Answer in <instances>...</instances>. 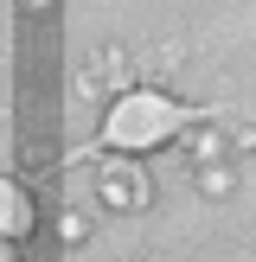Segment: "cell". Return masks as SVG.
Listing matches in <instances>:
<instances>
[{
  "label": "cell",
  "instance_id": "obj_1",
  "mask_svg": "<svg viewBox=\"0 0 256 262\" xmlns=\"http://www.w3.org/2000/svg\"><path fill=\"white\" fill-rule=\"evenodd\" d=\"M179 128H186V109H179L166 90H128V96H115L109 122H102V141L122 147V154H141V147L173 141Z\"/></svg>",
  "mask_w": 256,
  "mask_h": 262
},
{
  "label": "cell",
  "instance_id": "obj_2",
  "mask_svg": "<svg viewBox=\"0 0 256 262\" xmlns=\"http://www.w3.org/2000/svg\"><path fill=\"white\" fill-rule=\"evenodd\" d=\"M147 199H154V186L135 160H102L96 166V205L102 211H141Z\"/></svg>",
  "mask_w": 256,
  "mask_h": 262
},
{
  "label": "cell",
  "instance_id": "obj_3",
  "mask_svg": "<svg viewBox=\"0 0 256 262\" xmlns=\"http://www.w3.org/2000/svg\"><path fill=\"white\" fill-rule=\"evenodd\" d=\"M26 230H32V199H26L13 179H0V237H13V243H19Z\"/></svg>",
  "mask_w": 256,
  "mask_h": 262
},
{
  "label": "cell",
  "instance_id": "obj_4",
  "mask_svg": "<svg viewBox=\"0 0 256 262\" xmlns=\"http://www.w3.org/2000/svg\"><path fill=\"white\" fill-rule=\"evenodd\" d=\"M192 186H199V199L224 205L230 192H237V166L230 160H205V166H192Z\"/></svg>",
  "mask_w": 256,
  "mask_h": 262
},
{
  "label": "cell",
  "instance_id": "obj_5",
  "mask_svg": "<svg viewBox=\"0 0 256 262\" xmlns=\"http://www.w3.org/2000/svg\"><path fill=\"white\" fill-rule=\"evenodd\" d=\"M96 71H90V77H102V83H115V90H122V96H128V90H135V58H128V51L122 45H102L96 51Z\"/></svg>",
  "mask_w": 256,
  "mask_h": 262
},
{
  "label": "cell",
  "instance_id": "obj_6",
  "mask_svg": "<svg viewBox=\"0 0 256 262\" xmlns=\"http://www.w3.org/2000/svg\"><path fill=\"white\" fill-rule=\"evenodd\" d=\"M205 160H224V135L218 128H192V166H205Z\"/></svg>",
  "mask_w": 256,
  "mask_h": 262
},
{
  "label": "cell",
  "instance_id": "obj_7",
  "mask_svg": "<svg viewBox=\"0 0 256 262\" xmlns=\"http://www.w3.org/2000/svg\"><path fill=\"white\" fill-rule=\"evenodd\" d=\"M179 64H186V51H179L173 38H166V45H154V51H147V71H154V77H173Z\"/></svg>",
  "mask_w": 256,
  "mask_h": 262
},
{
  "label": "cell",
  "instance_id": "obj_8",
  "mask_svg": "<svg viewBox=\"0 0 256 262\" xmlns=\"http://www.w3.org/2000/svg\"><path fill=\"white\" fill-rule=\"evenodd\" d=\"M58 237L71 243V250H77V243H90V217H83V211H64V217H58Z\"/></svg>",
  "mask_w": 256,
  "mask_h": 262
},
{
  "label": "cell",
  "instance_id": "obj_9",
  "mask_svg": "<svg viewBox=\"0 0 256 262\" xmlns=\"http://www.w3.org/2000/svg\"><path fill=\"white\" fill-rule=\"evenodd\" d=\"M45 7H51V0H26V13H45Z\"/></svg>",
  "mask_w": 256,
  "mask_h": 262
}]
</instances>
